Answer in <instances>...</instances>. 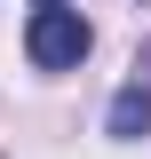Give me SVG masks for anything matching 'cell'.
Returning <instances> with one entry per match:
<instances>
[{"instance_id":"1","label":"cell","mask_w":151,"mask_h":159,"mask_svg":"<svg viewBox=\"0 0 151 159\" xmlns=\"http://www.w3.org/2000/svg\"><path fill=\"white\" fill-rule=\"evenodd\" d=\"M88 16H80V8H40L32 16V32H24V48H32V64L40 72H64V64H80L88 56Z\"/></svg>"},{"instance_id":"2","label":"cell","mask_w":151,"mask_h":159,"mask_svg":"<svg viewBox=\"0 0 151 159\" xmlns=\"http://www.w3.org/2000/svg\"><path fill=\"white\" fill-rule=\"evenodd\" d=\"M143 127H151V88H119V96H112V135L135 143Z\"/></svg>"},{"instance_id":"3","label":"cell","mask_w":151,"mask_h":159,"mask_svg":"<svg viewBox=\"0 0 151 159\" xmlns=\"http://www.w3.org/2000/svg\"><path fill=\"white\" fill-rule=\"evenodd\" d=\"M32 8H64V0H32Z\"/></svg>"}]
</instances>
